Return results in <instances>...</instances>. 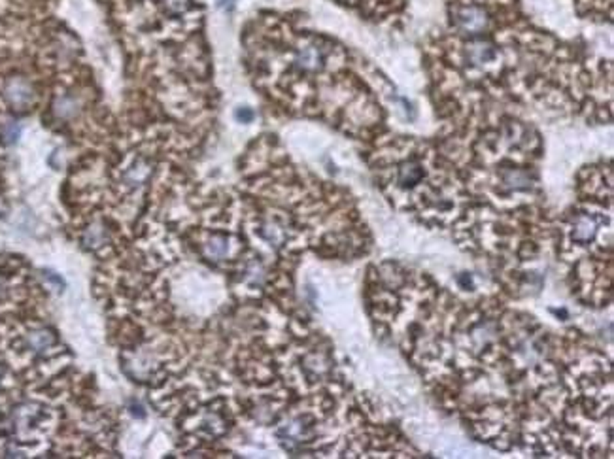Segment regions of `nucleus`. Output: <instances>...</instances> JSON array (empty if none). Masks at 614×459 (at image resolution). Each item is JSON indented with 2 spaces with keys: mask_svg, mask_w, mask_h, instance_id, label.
I'll use <instances>...</instances> for the list:
<instances>
[{
  "mask_svg": "<svg viewBox=\"0 0 614 459\" xmlns=\"http://www.w3.org/2000/svg\"><path fill=\"white\" fill-rule=\"evenodd\" d=\"M55 344L53 331L49 329H38L28 335V348L35 352H46Z\"/></svg>",
  "mask_w": 614,
  "mask_h": 459,
  "instance_id": "7",
  "label": "nucleus"
},
{
  "mask_svg": "<svg viewBox=\"0 0 614 459\" xmlns=\"http://www.w3.org/2000/svg\"><path fill=\"white\" fill-rule=\"evenodd\" d=\"M19 135H21V127L17 123H14V121H8V123H4V127H2V137H4V140H6L8 144H14L15 140L19 138Z\"/></svg>",
  "mask_w": 614,
  "mask_h": 459,
  "instance_id": "12",
  "label": "nucleus"
},
{
  "mask_svg": "<svg viewBox=\"0 0 614 459\" xmlns=\"http://www.w3.org/2000/svg\"><path fill=\"white\" fill-rule=\"evenodd\" d=\"M259 234L263 236V240H266L268 244L273 246H282L287 239L286 227L282 225L278 220H266L261 223Z\"/></svg>",
  "mask_w": 614,
  "mask_h": 459,
  "instance_id": "6",
  "label": "nucleus"
},
{
  "mask_svg": "<svg viewBox=\"0 0 614 459\" xmlns=\"http://www.w3.org/2000/svg\"><path fill=\"white\" fill-rule=\"evenodd\" d=\"M605 223V218L595 212H580L574 216L571 225V236L577 244H588L595 239L599 227Z\"/></svg>",
  "mask_w": 614,
  "mask_h": 459,
  "instance_id": "2",
  "label": "nucleus"
},
{
  "mask_svg": "<svg viewBox=\"0 0 614 459\" xmlns=\"http://www.w3.org/2000/svg\"><path fill=\"white\" fill-rule=\"evenodd\" d=\"M205 252L214 261L225 259L231 252V239L227 234H212L210 239L206 240Z\"/></svg>",
  "mask_w": 614,
  "mask_h": 459,
  "instance_id": "5",
  "label": "nucleus"
},
{
  "mask_svg": "<svg viewBox=\"0 0 614 459\" xmlns=\"http://www.w3.org/2000/svg\"><path fill=\"white\" fill-rule=\"evenodd\" d=\"M76 110H78V104H76L70 96H62V98H59V101L55 103V114L59 117H65V119H69V117L74 116Z\"/></svg>",
  "mask_w": 614,
  "mask_h": 459,
  "instance_id": "11",
  "label": "nucleus"
},
{
  "mask_svg": "<svg viewBox=\"0 0 614 459\" xmlns=\"http://www.w3.org/2000/svg\"><path fill=\"white\" fill-rule=\"evenodd\" d=\"M163 6L167 14L178 17V15H185L191 10V0H163Z\"/></svg>",
  "mask_w": 614,
  "mask_h": 459,
  "instance_id": "10",
  "label": "nucleus"
},
{
  "mask_svg": "<svg viewBox=\"0 0 614 459\" xmlns=\"http://www.w3.org/2000/svg\"><path fill=\"white\" fill-rule=\"evenodd\" d=\"M325 61H327V49L314 40L302 42L299 48L295 49V67L307 74L320 72L325 67Z\"/></svg>",
  "mask_w": 614,
  "mask_h": 459,
  "instance_id": "1",
  "label": "nucleus"
},
{
  "mask_svg": "<svg viewBox=\"0 0 614 459\" xmlns=\"http://www.w3.org/2000/svg\"><path fill=\"white\" fill-rule=\"evenodd\" d=\"M234 117H237L239 121H242V123H250L253 117H255V114H253L252 108H246V106H242V108H239V110L234 112Z\"/></svg>",
  "mask_w": 614,
  "mask_h": 459,
  "instance_id": "13",
  "label": "nucleus"
},
{
  "mask_svg": "<svg viewBox=\"0 0 614 459\" xmlns=\"http://www.w3.org/2000/svg\"><path fill=\"white\" fill-rule=\"evenodd\" d=\"M4 98L6 103L17 112H23L31 108V104L35 103V91L31 87V83L23 78H12L8 80L4 85Z\"/></svg>",
  "mask_w": 614,
  "mask_h": 459,
  "instance_id": "3",
  "label": "nucleus"
},
{
  "mask_svg": "<svg viewBox=\"0 0 614 459\" xmlns=\"http://www.w3.org/2000/svg\"><path fill=\"white\" fill-rule=\"evenodd\" d=\"M151 174V166L148 161H144V159H137V161H133L130 166L125 171L123 174V184L130 187V189H137L140 185L146 182V180L150 178Z\"/></svg>",
  "mask_w": 614,
  "mask_h": 459,
  "instance_id": "4",
  "label": "nucleus"
},
{
  "mask_svg": "<svg viewBox=\"0 0 614 459\" xmlns=\"http://www.w3.org/2000/svg\"><path fill=\"white\" fill-rule=\"evenodd\" d=\"M244 280L250 286H259V284H263V280H265V268L261 267V263H257V261L248 263V267L244 270Z\"/></svg>",
  "mask_w": 614,
  "mask_h": 459,
  "instance_id": "9",
  "label": "nucleus"
},
{
  "mask_svg": "<svg viewBox=\"0 0 614 459\" xmlns=\"http://www.w3.org/2000/svg\"><path fill=\"white\" fill-rule=\"evenodd\" d=\"M0 376H2V367H0Z\"/></svg>",
  "mask_w": 614,
  "mask_h": 459,
  "instance_id": "14",
  "label": "nucleus"
},
{
  "mask_svg": "<svg viewBox=\"0 0 614 459\" xmlns=\"http://www.w3.org/2000/svg\"><path fill=\"white\" fill-rule=\"evenodd\" d=\"M108 239V231L104 229V225L101 223H93L89 227L85 234H83V244L89 248V250H95V248H101Z\"/></svg>",
  "mask_w": 614,
  "mask_h": 459,
  "instance_id": "8",
  "label": "nucleus"
}]
</instances>
